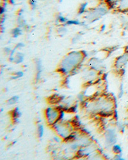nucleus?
<instances>
[{"mask_svg":"<svg viewBox=\"0 0 128 160\" xmlns=\"http://www.w3.org/2000/svg\"><path fill=\"white\" fill-rule=\"evenodd\" d=\"M83 54L79 52H71L62 62L61 71L63 73H67L69 70L75 68L77 64L83 59Z\"/></svg>","mask_w":128,"mask_h":160,"instance_id":"nucleus-1","label":"nucleus"},{"mask_svg":"<svg viewBox=\"0 0 128 160\" xmlns=\"http://www.w3.org/2000/svg\"><path fill=\"white\" fill-rule=\"evenodd\" d=\"M108 12V8L105 6H98L90 10L87 14V18L90 20L98 19L99 18L105 15Z\"/></svg>","mask_w":128,"mask_h":160,"instance_id":"nucleus-2","label":"nucleus"},{"mask_svg":"<svg viewBox=\"0 0 128 160\" xmlns=\"http://www.w3.org/2000/svg\"><path fill=\"white\" fill-rule=\"evenodd\" d=\"M128 62V52H126L125 54L119 57L116 61V66L117 68L124 67L125 64Z\"/></svg>","mask_w":128,"mask_h":160,"instance_id":"nucleus-3","label":"nucleus"},{"mask_svg":"<svg viewBox=\"0 0 128 160\" xmlns=\"http://www.w3.org/2000/svg\"><path fill=\"white\" fill-rule=\"evenodd\" d=\"M117 5L122 10H128V0H119Z\"/></svg>","mask_w":128,"mask_h":160,"instance_id":"nucleus-4","label":"nucleus"},{"mask_svg":"<svg viewBox=\"0 0 128 160\" xmlns=\"http://www.w3.org/2000/svg\"><path fill=\"white\" fill-rule=\"evenodd\" d=\"M14 58V60L13 61H15L16 63H20L21 62L23 59H24V56L23 55L20 53V52H18L17 53V54H16L15 57H13Z\"/></svg>","mask_w":128,"mask_h":160,"instance_id":"nucleus-5","label":"nucleus"},{"mask_svg":"<svg viewBox=\"0 0 128 160\" xmlns=\"http://www.w3.org/2000/svg\"><path fill=\"white\" fill-rule=\"evenodd\" d=\"M88 4L87 3H83L81 5L79 8V14H83L84 12H86V8L87 7Z\"/></svg>","mask_w":128,"mask_h":160,"instance_id":"nucleus-6","label":"nucleus"},{"mask_svg":"<svg viewBox=\"0 0 128 160\" xmlns=\"http://www.w3.org/2000/svg\"><path fill=\"white\" fill-rule=\"evenodd\" d=\"M21 32H22V31H21V28H15L12 31V35L14 37H18L21 34Z\"/></svg>","mask_w":128,"mask_h":160,"instance_id":"nucleus-7","label":"nucleus"},{"mask_svg":"<svg viewBox=\"0 0 128 160\" xmlns=\"http://www.w3.org/2000/svg\"><path fill=\"white\" fill-rule=\"evenodd\" d=\"M58 21L61 22V23H67V22L68 21L66 18L65 17H63L62 15H59L58 17Z\"/></svg>","mask_w":128,"mask_h":160,"instance_id":"nucleus-8","label":"nucleus"},{"mask_svg":"<svg viewBox=\"0 0 128 160\" xmlns=\"http://www.w3.org/2000/svg\"><path fill=\"white\" fill-rule=\"evenodd\" d=\"M66 24H67L68 25H79L81 24V22H79L78 21L72 20V21H68Z\"/></svg>","mask_w":128,"mask_h":160,"instance_id":"nucleus-9","label":"nucleus"},{"mask_svg":"<svg viewBox=\"0 0 128 160\" xmlns=\"http://www.w3.org/2000/svg\"><path fill=\"white\" fill-rule=\"evenodd\" d=\"M29 5H30V7H31V8L34 9L37 7V2H36V1H35V0H29Z\"/></svg>","mask_w":128,"mask_h":160,"instance_id":"nucleus-10","label":"nucleus"},{"mask_svg":"<svg viewBox=\"0 0 128 160\" xmlns=\"http://www.w3.org/2000/svg\"><path fill=\"white\" fill-rule=\"evenodd\" d=\"M114 151L117 154H119L120 152H122V149L119 146L116 145L114 147Z\"/></svg>","mask_w":128,"mask_h":160,"instance_id":"nucleus-11","label":"nucleus"},{"mask_svg":"<svg viewBox=\"0 0 128 160\" xmlns=\"http://www.w3.org/2000/svg\"><path fill=\"white\" fill-rule=\"evenodd\" d=\"M38 132H39V137H42V135H43V133H44V128L42 125L39 126V129H38Z\"/></svg>","mask_w":128,"mask_h":160,"instance_id":"nucleus-12","label":"nucleus"},{"mask_svg":"<svg viewBox=\"0 0 128 160\" xmlns=\"http://www.w3.org/2000/svg\"><path fill=\"white\" fill-rule=\"evenodd\" d=\"M18 97H13L12 98H11L10 100H9V103L10 104H13V103H16V102L18 101Z\"/></svg>","mask_w":128,"mask_h":160,"instance_id":"nucleus-13","label":"nucleus"},{"mask_svg":"<svg viewBox=\"0 0 128 160\" xmlns=\"http://www.w3.org/2000/svg\"><path fill=\"white\" fill-rule=\"evenodd\" d=\"M21 45V43H19V45ZM20 47V46H18H18H17V47Z\"/></svg>","mask_w":128,"mask_h":160,"instance_id":"nucleus-14","label":"nucleus"},{"mask_svg":"<svg viewBox=\"0 0 128 160\" xmlns=\"http://www.w3.org/2000/svg\"><path fill=\"white\" fill-rule=\"evenodd\" d=\"M60 1H62V0H60Z\"/></svg>","mask_w":128,"mask_h":160,"instance_id":"nucleus-15","label":"nucleus"}]
</instances>
